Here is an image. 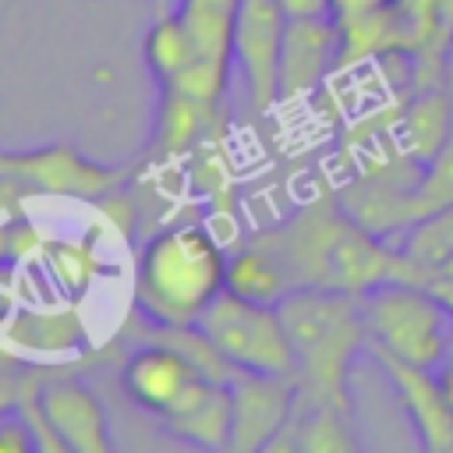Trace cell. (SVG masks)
Wrapping results in <instances>:
<instances>
[{"label": "cell", "mask_w": 453, "mask_h": 453, "mask_svg": "<svg viewBox=\"0 0 453 453\" xmlns=\"http://www.w3.org/2000/svg\"><path fill=\"white\" fill-rule=\"evenodd\" d=\"M226 290L237 294V297H248V301L280 304L294 290V280H290L287 265L280 262V255L262 241V234H255L241 248L230 251V258H226Z\"/></svg>", "instance_id": "cell-16"}, {"label": "cell", "mask_w": 453, "mask_h": 453, "mask_svg": "<svg viewBox=\"0 0 453 453\" xmlns=\"http://www.w3.org/2000/svg\"><path fill=\"white\" fill-rule=\"evenodd\" d=\"M287 14L280 0H241L234 28V71L244 81L248 106L269 113L280 106V57L287 35Z\"/></svg>", "instance_id": "cell-6"}, {"label": "cell", "mask_w": 453, "mask_h": 453, "mask_svg": "<svg viewBox=\"0 0 453 453\" xmlns=\"http://www.w3.org/2000/svg\"><path fill=\"white\" fill-rule=\"evenodd\" d=\"M173 11L191 32L202 57L234 67V28L241 0H177Z\"/></svg>", "instance_id": "cell-19"}, {"label": "cell", "mask_w": 453, "mask_h": 453, "mask_svg": "<svg viewBox=\"0 0 453 453\" xmlns=\"http://www.w3.org/2000/svg\"><path fill=\"white\" fill-rule=\"evenodd\" d=\"M50 372V365H28L7 350H0V414L18 411L25 393Z\"/></svg>", "instance_id": "cell-23"}, {"label": "cell", "mask_w": 453, "mask_h": 453, "mask_svg": "<svg viewBox=\"0 0 453 453\" xmlns=\"http://www.w3.org/2000/svg\"><path fill=\"white\" fill-rule=\"evenodd\" d=\"M216 124H219L216 103H202L184 92H159V110H156L152 142L145 149V163H173L195 156L198 145L212 138Z\"/></svg>", "instance_id": "cell-13"}, {"label": "cell", "mask_w": 453, "mask_h": 453, "mask_svg": "<svg viewBox=\"0 0 453 453\" xmlns=\"http://www.w3.org/2000/svg\"><path fill=\"white\" fill-rule=\"evenodd\" d=\"M301 400L350 411V368L368 350L361 297L333 287H294L280 304Z\"/></svg>", "instance_id": "cell-2"}, {"label": "cell", "mask_w": 453, "mask_h": 453, "mask_svg": "<svg viewBox=\"0 0 453 453\" xmlns=\"http://www.w3.org/2000/svg\"><path fill=\"white\" fill-rule=\"evenodd\" d=\"M0 347L28 365H53L88 350V329L78 311L18 304L0 319Z\"/></svg>", "instance_id": "cell-9"}, {"label": "cell", "mask_w": 453, "mask_h": 453, "mask_svg": "<svg viewBox=\"0 0 453 453\" xmlns=\"http://www.w3.org/2000/svg\"><path fill=\"white\" fill-rule=\"evenodd\" d=\"M42 262L53 269V276L71 294L88 290V283L99 273V255H96V248L85 237H78V241H57L53 237L50 248H46V255H42Z\"/></svg>", "instance_id": "cell-21"}, {"label": "cell", "mask_w": 453, "mask_h": 453, "mask_svg": "<svg viewBox=\"0 0 453 453\" xmlns=\"http://www.w3.org/2000/svg\"><path fill=\"white\" fill-rule=\"evenodd\" d=\"M343 64V32L336 18H290L280 57V103H301L319 92Z\"/></svg>", "instance_id": "cell-8"}, {"label": "cell", "mask_w": 453, "mask_h": 453, "mask_svg": "<svg viewBox=\"0 0 453 453\" xmlns=\"http://www.w3.org/2000/svg\"><path fill=\"white\" fill-rule=\"evenodd\" d=\"M453 138V103L442 85L435 88H418L407 110L396 120V149L403 159L425 166L432 163L446 142Z\"/></svg>", "instance_id": "cell-15"}, {"label": "cell", "mask_w": 453, "mask_h": 453, "mask_svg": "<svg viewBox=\"0 0 453 453\" xmlns=\"http://www.w3.org/2000/svg\"><path fill=\"white\" fill-rule=\"evenodd\" d=\"M127 163H99L71 142H46L32 149H0V180L25 188L35 198L99 202L127 180Z\"/></svg>", "instance_id": "cell-4"}, {"label": "cell", "mask_w": 453, "mask_h": 453, "mask_svg": "<svg viewBox=\"0 0 453 453\" xmlns=\"http://www.w3.org/2000/svg\"><path fill=\"white\" fill-rule=\"evenodd\" d=\"M198 57H202V53H198L191 32L184 28V21L177 18V11L159 14V18L149 25L145 39H142V60H145V67H149V74L156 78L159 88L173 85Z\"/></svg>", "instance_id": "cell-20"}, {"label": "cell", "mask_w": 453, "mask_h": 453, "mask_svg": "<svg viewBox=\"0 0 453 453\" xmlns=\"http://www.w3.org/2000/svg\"><path fill=\"white\" fill-rule=\"evenodd\" d=\"M35 195H28L25 188H18V184H11V180H0V216H7L11 209H18V205H28Z\"/></svg>", "instance_id": "cell-27"}, {"label": "cell", "mask_w": 453, "mask_h": 453, "mask_svg": "<svg viewBox=\"0 0 453 453\" xmlns=\"http://www.w3.org/2000/svg\"><path fill=\"white\" fill-rule=\"evenodd\" d=\"M449 202H453V138L432 163L421 166L418 184L411 191V223L439 205H449Z\"/></svg>", "instance_id": "cell-22"}, {"label": "cell", "mask_w": 453, "mask_h": 453, "mask_svg": "<svg viewBox=\"0 0 453 453\" xmlns=\"http://www.w3.org/2000/svg\"><path fill=\"white\" fill-rule=\"evenodd\" d=\"M198 379L202 375L188 365V357L149 329H145V343H138L120 365L124 393L131 396V403H138L156 418L170 414Z\"/></svg>", "instance_id": "cell-11"}, {"label": "cell", "mask_w": 453, "mask_h": 453, "mask_svg": "<svg viewBox=\"0 0 453 453\" xmlns=\"http://www.w3.org/2000/svg\"><path fill=\"white\" fill-rule=\"evenodd\" d=\"M163 428L198 449H230V428H234V400H230V382H212L198 379L184 400L159 418Z\"/></svg>", "instance_id": "cell-14"}, {"label": "cell", "mask_w": 453, "mask_h": 453, "mask_svg": "<svg viewBox=\"0 0 453 453\" xmlns=\"http://www.w3.org/2000/svg\"><path fill=\"white\" fill-rule=\"evenodd\" d=\"M442 88H446V96H449V103H453V46H449V53H446V67H442Z\"/></svg>", "instance_id": "cell-28"}, {"label": "cell", "mask_w": 453, "mask_h": 453, "mask_svg": "<svg viewBox=\"0 0 453 453\" xmlns=\"http://www.w3.org/2000/svg\"><path fill=\"white\" fill-rule=\"evenodd\" d=\"M311 449V453H336V449H354L357 439L350 432V411H340L333 403L319 400H301L294 403V414L283 428V435L273 442V449Z\"/></svg>", "instance_id": "cell-17"}, {"label": "cell", "mask_w": 453, "mask_h": 453, "mask_svg": "<svg viewBox=\"0 0 453 453\" xmlns=\"http://www.w3.org/2000/svg\"><path fill=\"white\" fill-rule=\"evenodd\" d=\"M230 400H234L230 449L234 453L273 449V442L283 435L294 414L297 379L273 372H237L230 379Z\"/></svg>", "instance_id": "cell-7"}, {"label": "cell", "mask_w": 453, "mask_h": 453, "mask_svg": "<svg viewBox=\"0 0 453 453\" xmlns=\"http://www.w3.org/2000/svg\"><path fill=\"white\" fill-rule=\"evenodd\" d=\"M372 357L386 372V379H389L407 421L414 425L421 446L432 449V453L453 449V407L442 396V389L435 382V372L421 368V365H411V361H400V357H389L382 350H372Z\"/></svg>", "instance_id": "cell-12"}, {"label": "cell", "mask_w": 453, "mask_h": 453, "mask_svg": "<svg viewBox=\"0 0 453 453\" xmlns=\"http://www.w3.org/2000/svg\"><path fill=\"white\" fill-rule=\"evenodd\" d=\"M205 336L237 372L294 375V350L276 304L248 301L223 290L198 319Z\"/></svg>", "instance_id": "cell-5"}, {"label": "cell", "mask_w": 453, "mask_h": 453, "mask_svg": "<svg viewBox=\"0 0 453 453\" xmlns=\"http://www.w3.org/2000/svg\"><path fill=\"white\" fill-rule=\"evenodd\" d=\"M287 18H336V0H280Z\"/></svg>", "instance_id": "cell-25"}, {"label": "cell", "mask_w": 453, "mask_h": 453, "mask_svg": "<svg viewBox=\"0 0 453 453\" xmlns=\"http://www.w3.org/2000/svg\"><path fill=\"white\" fill-rule=\"evenodd\" d=\"M0 350H4V347H0Z\"/></svg>", "instance_id": "cell-29"}, {"label": "cell", "mask_w": 453, "mask_h": 453, "mask_svg": "<svg viewBox=\"0 0 453 453\" xmlns=\"http://www.w3.org/2000/svg\"><path fill=\"white\" fill-rule=\"evenodd\" d=\"M226 248L202 223L156 230L134 258V311L152 326H195L226 290Z\"/></svg>", "instance_id": "cell-1"}, {"label": "cell", "mask_w": 453, "mask_h": 453, "mask_svg": "<svg viewBox=\"0 0 453 453\" xmlns=\"http://www.w3.org/2000/svg\"><path fill=\"white\" fill-rule=\"evenodd\" d=\"M432 372H435V382H439L442 396H446L449 407H453V336H449V343H446V350H442V357H439V365H435Z\"/></svg>", "instance_id": "cell-26"}, {"label": "cell", "mask_w": 453, "mask_h": 453, "mask_svg": "<svg viewBox=\"0 0 453 453\" xmlns=\"http://www.w3.org/2000/svg\"><path fill=\"white\" fill-rule=\"evenodd\" d=\"M39 407L53 435L60 439L64 453H110L113 449L106 407L96 396V389L85 386L81 379L50 372L39 386Z\"/></svg>", "instance_id": "cell-10"}, {"label": "cell", "mask_w": 453, "mask_h": 453, "mask_svg": "<svg viewBox=\"0 0 453 453\" xmlns=\"http://www.w3.org/2000/svg\"><path fill=\"white\" fill-rule=\"evenodd\" d=\"M368 350H382L389 357L435 368L449 336H453V308L425 283L389 280L361 297Z\"/></svg>", "instance_id": "cell-3"}, {"label": "cell", "mask_w": 453, "mask_h": 453, "mask_svg": "<svg viewBox=\"0 0 453 453\" xmlns=\"http://www.w3.org/2000/svg\"><path fill=\"white\" fill-rule=\"evenodd\" d=\"M400 255H403V269H407L403 280L425 283L453 255V202L418 216L403 230Z\"/></svg>", "instance_id": "cell-18"}, {"label": "cell", "mask_w": 453, "mask_h": 453, "mask_svg": "<svg viewBox=\"0 0 453 453\" xmlns=\"http://www.w3.org/2000/svg\"><path fill=\"white\" fill-rule=\"evenodd\" d=\"M28 449H35V435L21 418V411L0 414V453H28Z\"/></svg>", "instance_id": "cell-24"}]
</instances>
